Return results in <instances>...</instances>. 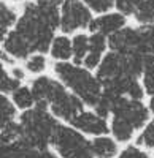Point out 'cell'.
Masks as SVG:
<instances>
[{"label":"cell","mask_w":154,"mask_h":158,"mask_svg":"<svg viewBox=\"0 0 154 158\" xmlns=\"http://www.w3.org/2000/svg\"><path fill=\"white\" fill-rule=\"evenodd\" d=\"M30 90L35 103L48 106L56 117H60L64 120L70 122L83 111L84 103L73 95L60 81H56L49 76L35 77L30 84Z\"/></svg>","instance_id":"6da1fadb"},{"label":"cell","mask_w":154,"mask_h":158,"mask_svg":"<svg viewBox=\"0 0 154 158\" xmlns=\"http://www.w3.org/2000/svg\"><path fill=\"white\" fill-rule=\"evenodd\" d=\"M57 125L48 106L35 103V106L25 109L19 118V138L16 141L35 149H48Z\"/></svg>","instance_id":"7a4b0ae2"},{"label":"cell","mask_w":154,"mask_h":158,"mask_svg":"<svg viewBox=\"0 0 154 158\" xmlns=\"http://www.w3.org/2000/svg\"><path fill=\"white\" fill-rule=\"evenodd\" d=\"M54 73L59 81L83 103L89 106H94L97 103L102 94V85L99 79L91 73V70L70 62H56Z\"/></svg>","instance_id":"3957f363"},{"label":"cell","mask_w":154,"mask_h":158,"mask_svg":"<svg viewBox=\"0 0 154 158\" xmlns=\"http://www.w3.org/2000/svg\"><path fill=\"white\" fill-rule=\"evenodd\" d=\"M51 142L64 158H94L91 142L73 128L57 125Z\"/></svg>","instance_id":"277c9868"},{"label":"cell","mask_w":154,"mask_h":158,"mask_svg":"<svg viewBox=\"0 0 154 158\" xmlns=\"http://www.w3.org/2000/svg\"><path fill=\"white\" fill-rule=\"evenodd\" d=\"M92 21V11L81 0H62L59 6V29L62 33H73L87 29Z\"/></svg>","instance_id":"5b68a950"},{"label":"cell","mask_w":154,"mask_h":158,"mask_svg":"<svg viewBox=\"0 0 154 158\" xmlns=\"http://www.w3.org/2000/svg\"><path fill=\"white\" fill-rule=\"evenodd\" d=\"M127 24V16H124L122 13L119 11H114V13H102L97 18H92L91 24H89V30L91 32H97L102 33L105 36H110L111 33L118 32L119 29L125 27Z\"/></svg>","instance_id":"8992f818"},{"label":"cell","mask_w":154,"mask_h":158,"mask_svg":"<svg viewBox=\"0 0 154 158\" xmlns=\"http://www.w3.org/2000/svg\"><path fill=\"white\" fill-rule=\"evenodd\" d=\"M70 123L78 128L81 131H84V133H89V135H105L107 131L110 130L108 123L103 117H100L94 112H84L81 111L76 117H73Z\"/></svg>","instance_id":"52a82bcc"},{"label":"cell","mask_w":154,"mask_h":158,"mask_svg":"<svg viewBox=\"0 0 154 158\" xmlns=\"http://www.w3.org/2000/svg\"><path fill=\"white\" fill-rule=\"evenodd\" d=\"M107 48H108L107 36L97 32H92V35H89V51L81 65H84V68L87 70H95L102 57H103Z\"/></svg>","instance_id":"ba28073f"},{"label":"cell","mask_w":154,"mask_h":158,"mask_svg":"<svg viewBox=\"0 0 154 158\" xmlns=\"http://www.w3.org/2000/svg\"><path fill=\"white\" fill-rule=\"evenodd\" d=\"M49 54L57 62H68L72 59V38L65 33L54 36L49 44Z\"/></svg>","instance_id":"9c48e42d"},{"label":"cell","mask_w":154,"mask_h":158,"mask_svg":"<svg viewBox=\"0 0 154 158\" xmlns=\"http://www.w3.org/2000/svg\"><path fill=\"white\" fill-rule=\"evenodd\" d=\"M18 21V15L15 8H11L5 0H0V43L5 40L7 33L13 29Z\"/></svg>","instance_id":"30bf717a"},{"label":"cell","mask_w":154,"mask_h":158,"mask_svg":"<svg viewBox=\"0 0 154 158\" xmlns=\"http://www.w3.org/2000/svg\"><path fill=\"white\" fill-rule=\"evenodd\" d=\"M132 16L138 24H154V0H135Z\"/></svg>","instance_id":"8fae6325"},{"label":"cell","mask_w":154,"mask_h":158,"mask_svg":"<svg viewBox=\"0 0 154 158\" xmlns=\"http://www.w3.org/2000/svg\"><path fill=\"white\" fill-rule=\"evenodd\" d=\"M89 51V35L86 33H76L72 38V59L73 63L81 65L86 54Z\"/></svg>","instance_id":"7c38bea8"},{"label":"cell","mask_w":154,"mask_h":158,"mask_svg":"<svg viewBox=\"0 0 154 158\" xmlns=\"http://www.w3.org/2000/svg\"><path fill=\"white\" fill-rule=\"evenodd\" d=\"M91 147H92L94 156H99V158H113L118 150L114 141H111L110 138H95L91 142Z\"/></svg>","instance_id":"4fadbf2b"},{"label":"cell","mask_w":154,"mask_h":158,"mask_svg":"<svg viewBox=\"0 0 154 158\" xmlns=\"http://www.w3.org/2000/svg\"><path fill=\"white\" fill-rule=\"evenodd\" d=\"M111 131L114 138L118 141H129L134 135V127L125 120V118L119 117V115H113V120H111Z\"/></svg>","instance_id":"5bb4252c"},{"label":"cell","mask_w":154,"mask_h":158,"mask_svg":"<svg viewBox=\"0 0 154 158\" xmlns=\"http://www.w3.org/2000/svg\"><path fill=\"white\" fill-rule=\"evenodd\" d=\"M13 94V103L16 104L19 109H29L35 104V100H33V95H32V90L30 87L27 85H18L15 90L11 92Z\"/></svg>","instance_id":"9a60e30c"},{"label":"cell","mask_w":154,"mask_h":158,"mask_svg":"<svg viewBox=\"0 0 154 158\" xmlns=\"http://www.w3.org/2000/svg\"><path fill=\"white\" fill-rule=\"evenodd\" d=\"M48 67L46 63V57L45 54H40V52H33L30 54L27 59H25V70L32 74H42Z\"/></svg>","instance_id":"2e32d148"},{"label":"cell","mask_w":154,"mask_h":158,"mask_svg":"<svg viewBox=\"0 0 154 158\" xmlns=\"http://www.w3.org/2000/svg\"><path fill=\"white\" fill-rule=\"evenodd\" d=\"M18 85H21V82L10 74L3 62H0V94H11Z\"/></svg>","instance_id":"e0dca14e"},{"label":"cell","mask_w":154,"mask_h":158,"mask_svg":"<svg viewBox=\"0 0 154 158\" xmlns=\"http://www.w3.org/2000/svg\"><path fill=\"white\" fill-rule=\"evenodd\" d=\"M15 114L16 111H15L13 103L5 95H0V130L15 118Z\"/></svg>","instance_id":"ac0fdd59"},{"label":"cell","mask_w":154,"mask_h":158,"mask_svg":"<svg viewBox=\"0 0 154 158\" xmlns=\"http://www.w3.org/2000/svg\"><path fill=\"white\" fill-rule=\"evenodd\" d=\"M137 142L140 146H145L146 149H154V118L146 125L145 131L140 135Z\"/></svg>","instance_id":"d6986e66"},{"label":"cell","mask_w":154,"mask_h":158,"mask_svg":"<svg viewBox=\"0 0 154 158\" xmlns=\"http://www.w3.org/2000/svg\"><path fill=\"white\" fill-rule=\"evenodd\" d=\"M114 6L119 13H122L124 16H129L134 13L135 8V0H114Z\"/></svg>","instance_id":"ffe728a7"},{"label":"cell","mask_w":154,"mask_h":158,"mask_svg":"<svg viewBox=\"0 0 154 158\" xmlns=\"http://www.w3.org/2000/svg\"><path fill=\"white\" fill-rule=\"evenodd\" d=\"M119 158H148V156L142 150H138L137 147H129V149L124 150V153Z\"/></svg>","instance_id":"44dd1931"},{"label":"cell","mask_w":154,"mask_h":158,"mask_svg":"<svg viewBox=\"0 0 154 158\" xmlns=\"http://www.w3.org/2000/svg\"><path fill=\"white\" fill-rule=\"evenodd\" d=\"M10 74L15 77L16 81H19V82H22V79L25 77V71H24L21 67H13L11 71H10Z\"/></svg>","instance_id":"7402d4cb"},{"label":"cell","mask_w":154,"mask_h":158,"mask_svg":"<svg viewBox=\"0 0 154 158\" xmlns=\"http://www.w3.org/2000/svg\"><path fill=\"white\" fill-rule=\"evenodd\" d=\"M149 109L154 112V95H152V100H151V103H149Z\"/></svg>","instance_id":"603a6c76"},{"label":"cell","mask_w":154,"mask_h":158,"mask_svg":"<svg viewBox=\"0 0 154 158\" xmlns=\"http://www.w3.org/2000/svg\"><path fill=\"white\" fill-rule=\"evenodd\" d=\"M5 2H21V0H5Z\"/></svg>","instance_id":"cb8c5ba5"}]
</instances>
